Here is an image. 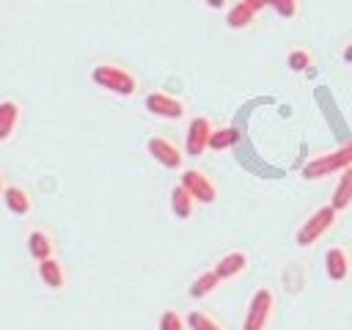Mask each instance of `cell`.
I'll return each mask as SVG.
<instances>
[{"mask_svg": "<svg viewBox=\"0 0 352 330\" xmlns=\"http://www.w3.org/2000/svg\"><path fill=\"white\" fill-rule=\"evenodd\" d=\"M91 80H94L99 88H104V91H110V94H118V96H132V94L138 91L135 74H129L126 69L113 66V63H99V66H94Z\"/></svg>", "mask_w": 352, "mask_h": 330, "instance_id": "cell-1", "label": "cell"}, {"mask_svg": "<svg viewBox=\"0 0 352 330\" xmlns=\"http://www.w3.org/2000/svg\"><path fill=\"white\" fill-rule=\"evenodd\" d=\"M349 165H352V140L346 146L330 151V154H319V157L308 160L305 168H302V179L314 182V179H322V176H327L333 170H344Z\"/></svg>", "mask_w": 352, "mask_h": 330, "instance_id": "cell-2", "label": "cell"}, {"mask_svg": "<svg viewBox=\"0 0 352 330\" xmlns=\"http://www.w3.org/2000/svg\"><path fill=\"white\" fill-rule=\"evenodd\" d=\"M333 223H336V209H333L330 204H327V206H322V209H316V212H314V214H311V217L297 228V236H294V239H297V245H300V248L314 245V242H316V239H319V236H322Z\"/></svg>", "mask_w": 352, "mask_h": 330, "instance_id": "cell-3", "label": "cell"}, {"mask_svg": "<svg viewBox=\"0 0 352 330\" xmlns=\"http://www.w3.org/2000/svg\"><path fill=\"white\" fill-rule=\"evenodd\" d=\"M272 302H275L272 292L270 289H258L248 302V314H245L242 330H264V324H267V319L272 314Z\"/></svg>", "mask_w": 352, "mask_h": 330, "instance_id": "cell-4", "label": "cell"}, {"mask_svg": "<svg viewBox=\"0 0 352 330\" xmlns=\"http://www.w3.org/2000/svg\"><path fill=\"white\" fill-rule=\"evenodd\" d=\"M179 184H184L187 192H190L198 204H214V198H217V187H214L212 179H209L204 170H198V168L182 170V182H179Z\"/></svg>", "mask_w": 352, "mask_h": 330, "instance_id": "cell-5", "label": "cell"}, {"mask_svg": "<svg viewBox=\"0 0 352 330\" xmlns=\"http://www.w3.org/2000/svg\"><path fill=\"white\" fill-rule=\"evenodd\" d=\"M209 135H212V124L204 116H195L187 126V138H184V151L190 157L204 154V148H209Z\"/></svg>", "mask_w": 352, "mask_h": 330, "instance_id": "cell-6", "label": "cell"}, {"mask_svg": "<svg viewBox=\"0 0 352 330\" xmlns=\"http://www.w3.org/2000/svg\"><path fill=\"white\" fill-rule=\"evenodd\" d=\"M146 110L160 116V118H170V121L184 116V104L176 96H168V94H160V91L146 96Z\"/></svg>", "mask_w": 352, "mask_h": 330, "instance_id": "cell-7", "label": "cell"}, {"mask_svg": "<svg viewBox=\"0 0 352 330\" xmlns=\"http://www.w3.org/2000/svg\"><path fill=\"white\" fill-rule=\"evenodd\" d=\"M148 154H151L160 165H165V168H170V170L182 168V160H184V154L179 151V146L170 143L168 138H151V140H148Z\"/></svg>", "mask_w": 352, "mask_h": 330, "instance_id": "cell-8", "label": "cell"}, {"mask_svg": "<svg viewBox=\"0 0 352 330\" xmlns=\"http://www.w3.org/2000/svg\"><path fill=\"white\" fill-rule=\"evenodd\" d=\"M324 270L330 275V280H346L349 275V256L344 248H330L324 253Z\"/></svg>", "mask_w": 352, "mask_h": 330, "instance_id": "cell-9", "label": "cell"}, {"mask_svg": "<svg viewBox=\"0 0 352 330\" xmlns=\"http://www.w3.org/2000/svg\"><path fill=\"white\" fill-rule=\"evenodd\" d=\"M245 267H248V256H245L242 250H231V253H226V256L214 264V272H217L220 280H228V278H236Z\"/></svg>", "mask_w": 352, "mask_h": 330, "instance_id": "cell-10", "label": "cell"}, {"mask_svg": "<svg viewBox=\"0 0 352 330\" xmlns=\"http://www.w3.org/2000/svg\"><path fill=\"white\" fill-rule=\"evenodd\" d=\"M16 124H19V104L14 99H3L0 102V143L14 135Z\"/></svg>", "mask_w": 352, "mask_h": 330, "instance_id": "cell-11", "label": "cell"}, {"mask_svg": "<svg viewBox=\"0 0 352 330\" xmlns=\"http://www.w3.org/2000/svg\"><path fill=\"white\" fill-rule=\"evenodd\" d=\"M349 204H352V165L341 170L338 184H336V190H333V201H330V206H333L336 212H341V209H346Z\"/></svg>", "mask_w": 352, "mask_h": 330, "instance_id": "cell-12", "label": "cell"}, {"mask_svg": "<svg viewBox=\"0 0 352 330\" xmlns=\"http://www.w3.org/2000/svg\"><path fill=\"white\" fill-rule=\"evenodd\" d=\"M170 209H173V214H176L179 220H187V217H192V209H195V198L187 192V187H184V184H176V187L170 190Z\"/></svg>", "mask_w": 352, "mask_h": 330, "instance_id": "cell-13", "label": "cell"}, {"mask_svg": "<svg viewBox=\"0 0 352 330\" xmlns=\"http://www.w3.org/2000/svg\"><path fill=\"white\" fill-rule=\"evenodd\" d=\"M38 278L47 289H60L66 283V275H63V267L50 256L44 261H38Z\"/></svg>", "mask_w": 352, "mask_h": 330, "instance_id": "cell-14", "label": "cell"}, {"mask_svg": "<svg viewBox=\"0 0 352 330\" xmlns=\"http://www.w3.org/2000/svg\"><path fill=\"white\" fill-rule=\"evenodd\" d=\"M28 253H30L36 261L50 258V256H52V239H50V234H44V231H30V234H28Z\"/></svg>", "mask_w": 352, "mask_h": 330, "instance_id": "cell-15", "label": "cell"}, {"mask_svg": "<svg viewBox=\"0 0 352 330\" xmlns=\"http://www.w3.org/2000/svg\"><path fill=\"white\" fill-rule=\"evenodd\" d=\"M3 201H6V206H8V212H14V214H28L30 212V198H28V192L22 190V187H6L3 190Z\"/></svg>", "mask_w": 352, "mask_h": 330, "instance_id": "cell-16", "label": "cell"}, {"mask_svg": "<svg viewBox=\"0 0 352 330\" xmlns=\"http://www.w3.org/2000/svg\"><path fill=\"white\" fill-rule=\"evenodd\" d=\"M217 283H220V278H217V272H214V270L201 272V275L190 283V297H192V300H201V297L212 294V292L217 289Z\"/></svg>", "mask_w": 352, "mask_h": 330, "instance_id": "cell-17", "label": "cell"}, {"mask_svg": "<svg viewBox=\"0 0 352 330\" xmlns=\"http://www.w3.org/2000/svg\"><path fill=\"white\" fill-rule=\"evenodd\" d=\"M253 16H256V11L242 0V3H234L231 8H228V14H226V22H228V28H248L250 22H253Z\"/></svg>", "mask_w": 352, "mask_h": 330, "instance_id": "cell-18", "label": "cell"}, {"mask_svg": "<svg viewBox=\"0 0 352 330\" xmlns=\"http://www.w3.org/2000/svg\"><path fill=\"white\" fill-rule=\"evenodd\" d=\"M236 129L234 126H220V129H212V135H209V148L212 151H226V148H231L234 143H236Z\"/></svg>", "mask_w": 352, "mask_h": 330, "instance_id": "cell-19", "label": "cell"}, {"mask_svg": "<svg viewBox=\"0 0 352 330\" xmlns=\"http://www.w3.org/2000/svg\"><path fill=\"white\" fill-rule=\"evenodd\" d=\"M187 324H190V330H223L209 314H204V311H192L190 316H187Z\"/></svg>", "mask_w": 352, "mask_h": 330, "instance_id": "cell-20", "label": "cell"}, {"mask_svg": "<svg viewBox=\"0 0 352 330\" xmlns=\"http://www.w3.org/2000/svg\"><path fill=\"white\" fill-rule=\"evenodd\" d=\"M157 330H184V319L176 311H162Z\"/></svg>", "mask_w": 352, "mask_h": 330, "instance_id": "cell-21", "label": "cell"}, {"mask_svg": "<svg viewBox=\"0 0 352 330\" xmlns=\"http://www.w3.org/2000/svg\"><path fill=\"white\" fill-rule=\"evenodd\" d=\"M289 66L294 72H305L311 66V55L305 50H294V52H289Z\"/></svg>", "mask_w": 352, "mask_h": 330, "instance_id": "cell-22", "label": "cell"}, {"mask_svg": "<svg viewBox=\"0 0 352 330\" xmlns=\"http://www.w3.org/2000/svg\"><path fill=\"white\" fill-rule=\"evenodd\" d=\"M270 6H272L280 16H286V19H292V16L297 14V0H270Z\"/></svg>", "mask_w": 352, "mask_h": 330, "instance_id": "cell-23", "label": "cell"}, {"mask_svg": "<svg viewBox=\"0 0 352 330\" xmlns=\"http://www.w3.org/2000/svg\"><path fill=\"white\" fill-rule=\"evenodd\" d=\"M245 3H248L253 11H261V8H267V6H270V0H245Z\"/></svg>", "mask_w": 352, "mask_h": 330, "instance_id": "cell-24", "label": "cell"}, {"mask_svg": "<svg viewBox=\"0 0 352 330\" xmlns=\"http://www.w3.org/2000/svg\"><path fill=\"white\" fill-rule=\"evenodd\" d=\"M204 3H206L209 8H223V6H226V0H204Z\"/></svg>", "mask_w": 352, "mask_h": 330, "instance_id": "cell-25", "label": "cell"}, {"mask_svg": "<svg viewBox=\"0 0 352 330\" xmlns=\"http://www.w3.org/2000/svg\"><path fill=\"white\" fill-rule=\"evenodd\" d=\"M344 60H346V63H352V41H349V44H346V50H344Z\"/></svg>", "mask_w": 352, "mask_h": 330, "instance_id": "cell-26", "label": "cell"}, {"mask_svg": "<svg viewBox=\"0 0 352 330\" xmlns=\"http://www.w3.org/2000/svg\"><path fill=\"white\" fill-rule=\"evenodd\" d=\"M0 190H3V176H0Z\"/></svg>", "mask_w": 352, "mask_h": 330, "instance_id": "cell-27", "label": "cell"}]
</instances>
